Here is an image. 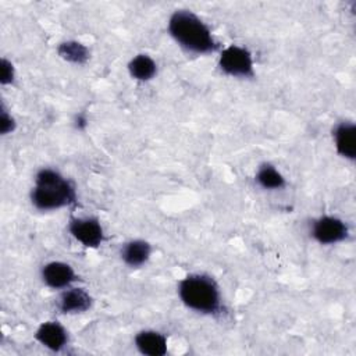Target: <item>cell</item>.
Listing matches in <instances>:
<instances>
[{
    "mask_svg": "<svg viewBox=\"0 0 356 356\" xmlns=\"http://www.w3.org/2000/svg\"><path fill=\"white\" fill-rule=\"evenodd\" d=\"M254 179L259 184V186L267 191H278L285 188L286 185L285 177L270 163H263L257 168Z\"/></svg>",
    "mask_w": 356,
    "mask_h": 356,
    "instance_id": "cell-15",
    "label": "cell"
},
{
    "mask_svg": "<svg viewBox=\"0 0 356 356\" xmlns=\"http://www.w3.org/2000/svg\"><path fill=\"white\" fill-rule=\"evenodd\" d=\"M57 54L61 57L64 61H68L71 64L76 65H83L89 57L90 51L88 46L78 40H64L57 46Z\"/></svg>",
    "mask_w": 356,
    "mask_h": 356,
    "instance_id": "cell-14",
    "label": "cell"
},
{
    "mask_svg": "<svg viewBox=\"0 0 356 356\" xmlns=\"http://www.w3.org/2000/svg\"><path fill=\"white\" fill-rule=\"evenodd\" d=\"M178 296L191 310L217 316L222 310V300L218 284L213 277L203 273H192L178 282Z\"/></svg>",
    "mask_w": 356,
    "mask_h": 356,
    "instance_id": "cell-3",
    "label": "cell"
},
{
    "mask_svg": "<svg viewBox=\"0 0 356 356\" xmlns=\"http://www.w3.org/2000/svg\"><path fill=\"white\" fill-rule=\"evenodd\" d=\"M334 143L337 153L349 160L355 161L356 159V127L350 121H341L335 125L332 131Z\"/></svg>",
    "mask_w": 356,
    "mask_h": 356,
    "instance_id": "cell-10",
    "label": "cell"
},
{
    "mask_svg": "<svg viewBox=\"0 0 356 356\" xmlns=\"http://www.w3.org/2000/svg\"><path fill=\"white\" fill-rule=\"evenodd\" d=\"M15 128H17L15 118L8 113L6 106L1 104V107H0V134L3 136L8 135V134L14 132Z\"/></svg>",
    "mask_w": 356,
    "mask_h": 356,
    "instance_id": "cell-16",
    "label": "cell"
},
{
    "mask_svg": "<svg viewBox=\"0 0 356 356\" xmlns=\"http://www.w3.org/2000/svg\"><path fill=\"white\" fill-rule=\"evenodd\" d=\"M134 345L145 356H164L168 350L167 337L156 330H142L134 338Z\"/></svg>",
    "mask_w": 356,
    "mask_h": 356,
    "instance_id": "cell-11",
    "label": "cell"
},
{
    "mask_svg": "<svg viewBox=\"0 0 356 356\" xmlns=\"http://www.w3.org/2000/svg\"><path fill=\"white\" fill-rule=\"evenodd\" d=\"M31 203L40 211L58 210L76 203V191L57 170L40 168L31 189Z\"/></svg>",
    "mask_w": 356,
    "mask_h": 356,
    "instance_id": "cell-2",
    "label": "cell"
},
{
    "mask_svg": "<svg viewBox=\"0 0 356 356\" xmlns=\"http://www.w3.org/2000/svg\"><path fill=\"white\" fill-rule=\"evenodd\" d=\"M152 254V246L145 239H131L121 246V260L131 268L142 267L147 263Z\"/></svg>",
    "mask_w": 356,
    "mask_h": 356,
    "instance_id": "cell-12",
    "label": "cell"
},
{
    "mask_svg": "<svg viewBox=\"0 0 356 356\" xmlns=\"http://www.w3.org/2000/svg\"><path fill=\"white\" fill-rule=\"evenodd\" d=\"M128 72L134 79L140 82H147L156 76L157 64L149 54L139 53L129 60Z\"/></svg>",
    "mask_w": 356,
    "mask_h": 356,
    "instance_id": "cell-13",
    "label": "cell"
},
{
    "mask_svg": "<svg viewBox=\"0 0 356 356\" xmlns=\"http://www.w3.org/2000/svg\"><path fill=\"white\" fill-rule=\"evenodd\" d=\"M218 68L222 74L241 79L254 78V63L252 53L238 44H229L221 50Z\"/></svg>",
    "mask_w": 356,
    "mask_h": 356,
    "instance_id": "cell-4",
    "label": "cell"
},
{
    "mask_svg": "<svg viewBox=\"0 0 356 356\" xmlns=\"http://www.w3.org/2000/svg\"><path fill=\"white\" fill-rule=\"evenodd\" d=\"M76 127H78L79 129H83V128L86 127V118H85L83 115H78V117H76Z\"/></svg>",
    "mask_w": 356,
    "mask_h": 356,
    "instance_id": "cell-18",
    "label": "cell"
},
{
    "mask_svg": "<svg viewBox=\"0 0 356 356\" xmlns=\"http://www.w3.org/2000/svg\"><path fill=\"white\" fill-rule=\"evenodd\" d=\"M349 228L343 220L335 216H321L310 224V236L320 245H334L348 238Z\"/></svg>",
    "mask_w": 356,
    "mask_h": 356,
    "instance_id": "cell-5",
    "label": "cell"
},
{
    "mask_svg": "<svg viewBox=\"0 0 356 356\" xmlns=\"http://www.w3.org/2000/svg\"><path fill=\"white\" fill-rule=\"evenodd\" d=\"M1 71H0V83L3 86L13 85L15 81V67L14 64L7 60L6 57H1Z\"/></svg>",
    "mask_w": 356,
    "mask_h": 356,
    "instance_id": "cell-17",
    "label": "cell"
},
{
    "mask_svg": "<svg viewBox=\"0 0 356 356\" xmlns=\"http://www.w3.org/2000/svg\"><path fill=\"white\" fill-rule=\"evenodd\" d=\"M40 278L51 289H67L76 280V274L68 263L49 261L42 267Z\"/></svg>",
    "mask_w": 356,
    "mask_h": 356,
    "instance_id": "cell-7",
    "label": "cell"
},
{
    "mask_svg": "<svg viewBox=\"0 0 356 356\" xmlns=\"http://www.w3.org/2000/svg\"><path fill=\"white\" fill-rule=\"evenodd\" d=\"M168 33L188 53L210 54L218 47L211 29L189 10H175L170 15Z\"/></svg>",
    "mask_w": 356,
    "mask_h": 356,
    "instance_id": "cell-1",
    "label": "cell"
},
{
    "mask_svg": "<svg viewBox=\"0 0 356 356\" xmlns=\"http://www.w3.org/2000/svg\"><path fill=\"white\" fill-rule=\"evenodd\" d=\"M35 339L51 352L63 350L68 343V331L56 320L42 323L35 331Z\"/></svg>",
    "mask_w": 356,
    "mask_h": 356,
    "instance_id": "cell-8",
    "label": "cell"
},
{
    "mask_svg": "<svg viewBox=\"0 0 356 356\" xmlns=\"http://www.w3.org/2000/svg\"><path fill=\"white\" fill-rule=\"evenodd\" d=\"M93 299L89 292L79 286L67 288L58 298L57 307L64 314L85 313L92 307Z\"/></svg>",
    "mask_w": 356,
    "mask_h": 356,
    "instance_id": "cell-9",
    "label": "cell"
},
{
    "mask_svg": "<svg viewBox=\"0 0 356 356\" xmlns=\"http://www.w3.org/2000/svg\"><path fill=\"white\" fill-rule=\"evenodd\" d=\"M68 231L85 248L96 249L104 241L103 227L96 217H72L68 222Z\"/></svg>",
    "mask_w": 356,
    "mask_h": 356,
    "instance_id": "cell-6",
    "label": "cell"
}]
</instances>
